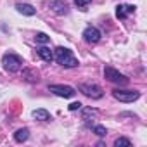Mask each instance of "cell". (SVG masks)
<instances>
[{"mask_svg": "<svg viewBox=\"0 0 147 147\" xmlns=\"http://www.w3.org/2000/svg\"><path fill=\"white\" fill-rule=\"evenodd\" d=\"M54 59L64 66V67H76L78 66V59L73 55V52L69 49H64V47H57L55 52H54Z\"/></svg>", "mask_w": 147, "mask_h": 147, "instance_id": "obj_1", "label": "cell"}, {"mask_svg": "<svg viewBox=\"0 0 147 147\" xmlns=\"http://www.w3.org/2000/svg\"><path fill=\"white\" fill-rule=\"evenodd\" d=\"M2 64H4L5 71H9V73H16V71L21 69V66H23V59H21L19 55H16V54H5L4 59H2Z\"/></svg>", "mask_w": 147, "mask_h": 147, "instance_id": "obj_2", "label": "cell"}, {"mask_svg": "<svg viewBox=\"0 0 147 147\" xmlns=\"http://www.w3.org/2000/svg\"><path fill=\"white\" fill-rule=\"evenodd\" d=\"M104 76H106L111 83H118V85H128V82H130L125 75H121L118 69H114V67H111V66H106V67H104Z\"/></svg>", "mask_w": 147, "mask_h": 147, "instance_id": "obj_3", "label": "cell"}, {"mask_svg": "<svg viewBox=\"0 0 147 147\" xmlns=\"http://www.w3.org/2000/svg\"><path fill=\"white\" fill-rule=\"evenodd\" d=\"M113 97L118 99L119 102H133L140 97V94L135 90H119L118 88V90H113Z\"/></svg>", "mask_w": 147, "mask_h": 147, "instance_id": "obj_4", "label": "cell"}, {"mask_svg": "<svg viewBox=\"0 0 147 147\" xmlns=\"http://www.w3.org/2000/svg\"><path fill=\"white\" fill-rule=\"evenodd\" d=\"M78 88H80L82 94H85V95L90 97V99H100L102 94H104L99 85H85V83H83V85H80Z\"/></svg>", "mask_w": 147, "mask_h": 147, "instance_id": "obj_5", "label": "cell"}, {"mask_svg": "<svg viewBox=\"0 0 147 147\" xmlns=\"http://www.w3.org/2000/svg\"><path fill=\"white\" fill-rule=\"evenodd\" d=\"M49 90L54 92L55 95H59V97H66V99H69V97H73V95L76 94L75 88H73V87H67V85H50Z\"/></svg>", "mask_w": 147, "mask_h": 147, "instance_id": "obj_6", "label": "cell"}, {"mask_svg": "<svg viewBox=\"0 0 147 147\" xmlns=\"http://www.w3.org/2000/svg\"><path fill=\"white\" fill-rule=\"evenodd\" d=\"M83 38H85V42H88V43H97V42L100 40V31H99L97 28H94V26H88V28L83 31Z\"/></svg>", "mask_w": 147, "mask_h": 147, "instance_id": "obj_7", "label": "cell"}, {"mask_svg": "<svg viewBox=\"0 0 147 147\" xmlns=\"http://www.w3.org/2000/svg\"><path fill=\"white\" fill-rule=\"evenodd\" d=\"M49 5H50V9H52L55 14H59V16L67 14V11H69V7H67V4L64 2V0H50Z\"/></svg>", "mask_w": 147, "mask_h": 147, "instance_id": "obj_8", "label": "cell"}, {"mask_svg": "<svg viewBox=\"0 0 147 147\" xmlns=\"http://www.w3.org/2000/svg\"><path fill=\"white\" fill-rule=\"evenodd\" d=\"M135 11V7L133 5H125V4H119L118 7H116V16H118V19H125L128 14H131Z\"/></svg>", "mask_w": 147, "mask_h": 147, "instance_id": "obj_9", "label": "cell"}, {"mask_svg": "<svg viewBox=\"0 0 147 147\" xmlns=\"http://www.w3.org/2000/svg\"><path fill=\"white\" fill-rule=\"evenodd\" d=\"M16 9H18L21 14H24V16H35V14H36V9H35L33 5H30V4H18Z\"/></svg>", "mask_w": 147, "mask_h": 147, "instance_id": "obj_10", "label": "cell"}, {"mask_svg": "<svg viewBox=\"0 0 147 147\" xmlns=\"http://www.w3.org/2000/svg\"><path fill=\"white\" fill-rule=\"evenodd\" d=\"M36 52H38V55H40L43 61H47V62H50V61L54 59V54H52V50H50V49H47V47H40Z\"/></svg>", "mask_w": 147, "mask_h": 147, "instance_id": "obj_11", "label": "cell"}, {"mask_svg": "<svg viewBox=\"0 0 147 147\" xmlns=\"http://www.w3.org/2000/svg\"><path fill=\"white\" fill-rule=\"evenodd\" d=\"M33 118L38 121H47V119H50V114L45 109H36V111H33Z\"/></svg>", "mask_w": 147, "mask_h": 147, "instance_id": "obj_12", "label": "cell"}, {"mask_svg": "<svg viewBox=\"0 0 147 147\" xmlns=\"http://www.w3.org/2000/svg\"><path fill=\"white\" fill-rule=\"evenodd\" d=\"M28 137H30V130L28 128H21V130H18L14 133L16 142H24V140H28Z\"/></svg>", "mask_w": 147, "mask_h": 147, "instance_id": "obj_13", "label": "cell"}, {"mask_svg": "<svg viewBox=\"0 0 147 147\" xmlns=\"http://www.w3.org/2000/svg\"><path fill=\"white\" fill-rule=\"evenodd\" d=\"M24 76L28 82H38V71H26Z\"/></svg>", "mask_w": 147, "mask_h": 147, "instance_id": "obj_14", "label": "cell"}, {"mask_svg": "<svg viewBox=\"0 0 147 147\" xmlns=\"http://www.w3.org/2000/svg\"><path fill=\"white\" fill-rule=\"evenodd\" d=\"M114 145H116V147H130L131 142H130L128 138H123V137H121V138H118V140L114 142Z\"/></svg>", "mask_w": 147, "mask_h": 147, "instance_id": "obj_15", "label": "cell"}, {"mask_svg": "<svg viewBox=\"0 0 147 147\" xmlns=\"http://www.w3.org/2000/svg\"><path fill=\"white\" fill-rule=\"evenodd\" d=\"M35 38H36V42H38V43H47V42L50 40L45 33H36V36H35Z\"/></svg>", "mask_w": 147, "mask_h": 147, "instance_id": "obj_16", "label": "cell"}, {"mask_svg": "<svg viewBox=\"0 0 147 147\" xmlns=\"http://www.w3.org/2000/svg\"><path fill=\"white\" fill-rule=\"evenodd\" d=\"M94 131H95L99 137H104V135H106V128H104V126H100V125H99V126H95V128H94Z\"/></svg>", "mask_w": 147, "mask_h": 147, "instance_id": "obj_17", "label": "cell"}, {"mask_svg": "<svg viewBox=\"0 0 147 147\" xmlns=\"http://www.w3.org/2000/svg\"><path fill=\"white\" fill-rule=\"evenodd\" d=\"M90 2H92V0H75V4H76L78 7H82V9H83V7H87Z\"/></svg>", "mask_w": 147, "mask_h": 147, "instance_id": "obj_18", "label": "cell"}, {"mask_svg": "<svg viewBox=\"0 0 147 147\" xmlns=\"http://www.w3.org/2000/svg\"><path fill=\"white\" fill-rule=\"evenodd\" d=\"M80 107H82L80 102H73V104H69V111H76V109H80Z\"/></svg>", "mask_w": 147, "mask_h": 147, "instance_id": "obj_19", "label": "cell"}]
</instances>
